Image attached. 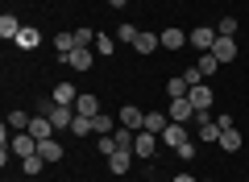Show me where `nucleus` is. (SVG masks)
I'll list each match as a JSON object with an SVG mask.
<instances>
[{
	"instance_id": "1",
	"label": "nucleus",
	"mask_w": 249,
	"mask_h": 182,
	"mask_svg": "<svg viewBox=\"0 0 249 182\" xmlns=\"http://www.w3.org/2000/svg\"><path fill=\"white\" fill-rule=\"evenodd\" d=\"M220 132H224V129H220L208 112H196V141H199V145H216V141H220Z\"/></svg>"
},
{
	"instance_id": "2",
	"label": "nucleus",
	"mask_w": 249,
	"mask_h": 182,
	"mask_svg": "<svg viewBox=\"0 0 249 182\" xmlns=\"http://www.w3.org/2000/svg\"><path fill=\"white\" fill-rule=\"evenodd\" d=\"M170 124H196V104H191V99H170Z\"/></svg>"
},
{
	"instance_id": "3",
	"label": "nucleus",
	"mask_w": 249,
	"mask_h": 182,
	"mask_svg": "<svg viewBox=\"0 0 249 182\" xmlns=\"http://www.w3.org/2000/svg\"><path fill=\"white\" fill-rule=\"evenodd\" d=\"M187 37H191V46H196L199 54H208V50L216 46V37H220V33H216V25H196Z\"/></svg>"
},
{
	"instance_id": "4",
	"label": "nucleus",
	"mask_w": 249,
	"mask_h": 182,
	"mask_svg": "<svg viewBox=\"0 0 249 182\" xmlns=\"http://www.w3.org/2000/svg\"><path fill=\"white\" fill-rule=\"evenodd\" d=\"M67 66H75V70H91V62H96V50L91 46H79V50H71V54H58Z\"/></svg>"
},
{
	"instance_id": "5",
	"label": "nucleus",
	"mask_w": 249,
	"mask_h": 182,
	"mask_svg": "<svg viewBox=\"0 0 249 182\" xmlns=\"http://www.w3.org/2000/svg\"><path fill=\"white\" fill-rule=\"evenodd\" d=\"M158 37H162V46H166V50H175V54L183 50V46H191V37H187L183 29H178V25H170V29H162Z\"/></svg>"
},
{
	"instance_id": "6",
	"label": "nucleus",
	"mask_w": 249,
	"mask_h": 182,
	"mask_svg": "<svg viewBox=\"0 0 249 182\" xmlns=\"http://www.w3.org/2000/svg\"><path fill=\"white\" fill-rule=\"evenodd\" d=\"M187 99L196 104V112H208L216 96H212V87H208V83H199V87H191V91H187Z\"/></svg>"
},
{
	"instance_id": "7",
	"label": "nucleus",
	"mask_w": 249,
	"mask_h": 182,
	"mask_svg": "<svg viewBox=\"0 0 249 182\" xmlns=\"http://www.w3.org/2000/svg\"><path fill=\"white\" fill-rule=\"evenodd\" d=\"M154 149H158V137L142 129V132H137V137H133V157H150Z\"/></svg>"
},
{
	"instance_id": "8",
	"label": "nucleus",
	"mask_w": 249,
	"mask_h": 182,
	"mask_svg": "<svg viewBox=\"0 0 249 182\" xmlns=\"http://www.w3.org/2000/svg\"><path fill=\"white\" fill-rule=\"evenodd\" d=\"M116 120H121L124 129H133V132H142L145 116H142V108H133V104H124V108H121V116H116Z\"/></svg>"
},
{
	"instance_id": "9",
	"label": "nucleus",
	"mask_w": 249,
	"mask_h": 182,
	"mask_svg": "<svg viewBox=\"0 0 249 182\" xmlns=\"http://www.w3.org/2000/svg\"><path fill=\"white\" fill-rule=\"evenodd\" d=\"M212 54H216V62H232L237 58V37H216Z\"/></svg>"
},
{
	"instance_id": "10",
	"label": "nucleus",
	"mask_w": 249,
	"mask_h": 182,
	"mask_svg": "<svg viewBox=\"0 0 249 182\" xmlns=\"http://www.w3.org/2000/svg\"><path fill=\"white\" fill-rule=\"evenodd\" d=\"M129 165H133V149H116V153L108 157V170L112 174H129Z\"/></svg>"
},
{
	"instance_id": "11",
	"label": "nucleus",
	"mask_w": 249,
	"mask_h": 182,
	"mask_svg": "<svg viewBox=\"0 0 249 182\" xmlns=\"http://www.w3.org/2000/svg\"><path fill=\"white\" fill-rule=\"evenodd\" d=\"M116 124H121V120H112L108 112H96V116H91V132H100V137H112Z\"/></svg>"
},
{
	"instance_id": "12",
	"label": "nucleus",
	"mask_w": 249,
	"mask_h": 182,
	"mask_svg": "<svg viewBox=\"0 0 249 182\" xmlns=\"http://www.w3.org/2000/svg\"><path fill=\"white\" fill-rule=\"evenodd\" d=\"M216 145H220L224 153H237V149H241V129H237V124H229V129L220 132V141H216Z\"/></svg>"
},
{
	"instance_id": "13",
	"label": "nucleus",
	"mask_w": 249,
	"mask_h": 182,
	"mask_svg": "<svg viewBox=\"0 0 249 182\" xmlns=\"http://www.w3.org/2000/svg\"><path fill=\"white\" fill-rule=\"evenodd\" d=\"M166 124H170L166 112H145V124H142V129L154 132V137H162V132H166Z\"/></svg>"
},
{
	"instance_id": "14",
	"label": "nucleus",
	"mask_w": 249,
	"mask_h": 182,
	"mask_svg": "<svg viewBox=\"0 0 249 182\" xmlns=\"http://www.w3.org/2000/svg\"><path fill=\"white\" fill-rule=\"evenodd\" d=\"M158 46H162V37L150 33V29H142V33H137V42H133V50H137V54H154Z\"/></svg>"
},
{
	"instance_id": "15",
	"label": "nucleus",
	"mask_w": 249,
	"mask_h": 182,
	"mask_svg": "<svg viewBox=\"0 0 249 182\" xmlns=\"http://www.w3.org/2000/svg\"><path fill=\"white\" fill-rule=\"evenodd\" d=\"M21 29H25V25H21V21L13 17V13H4V17H0V37H4V42H17V33H21Z\"/></svg>"
},
{
	"instance_id": "16",
	"label": "nucleus",
	"mask_w": 249,
	"mask_h": 182,
	"mask_svg": "<svg viewBox=\"0 0 249 182\" xmlns=\"http://www.w3.org/2000/svg\"><path fill=\"white\" fill-rule=\"evenodd\" d=\"M50 99H54V104H71V108H75V99H79V91H75V83H58V87L50 91Z\"/></svg>"
},
{
	"instance_id": "17",
	"label": "nucleus",
	"mask_w": 249,
	"mask_h": 182,
	"mask_svg": "<svg viewBox=\"0 0 249 182\" xmlns=\"http://www.w3.org/2000/svg\"><path fill=\"white\" fill-rule=\"evenodd\" d=\"M37 153H42V157H46V165H50V162H62V153H67V149H62L58 141L50 137V141H42V145H37Z\"/></svg>"
},
{
	"instance_id": "18",
	"label": "nucleus",
	"mask_w": 249,
	"mask_h": 182,
	"mask_svg": "<svg viewBox=\"0 0 249 182\" xmlns=\"http://www.w3.org/2000/svg\"><path fill=\"white\" fill-rule=\"evenodd\" d=\"M75 112H79V116H96L100 112V99L91 96V91H83V96L75 99Z\"/></svg>"
},
{
	"instance_id": "19",
	"label": "nucleus",
	"mask_w": 249,
	"mask_h": 182,
	"mask_svg": "<svg viewBox=\"0 0 249 182\" xmlns=\"http://www.w3.org/2000/svg\"><path fill=\"white\" fill-rule=\"evenodd\" d=\"M162 141H166L170 149H178L183 141H191V137H187V129H183V124H166V132H162Z\"/></svg>"
},
{
	"instance_id": "20",
	"label": "nucleus",
	"mask_w": 249,
	"mask_h": 182,
	"mask_svg": "<svg viewBox=\"0 0 249 182\" xmlns=\"http://www.w3.org/2000/svg\"><path fill=\"white\" fill-rule=\"evenodd\" d=\"M54 50H58V54H71V50H79V42H75V33H71V29L54 33Z\"/></svg>"
},
{
	"instance_id": "21",
	"label": "nucleus",
	"mask_w": 249,
	"mask_h": 182,
	"mask_svg": "<svg viewBox=\"0 0 249 182\" xmlns=\"http://www.w3.org/2000/svg\"><path fill=\"white\" fill-rule=\"evenodd\" d=\"M42 165H46V157H42V153L21 157V170H25V178H37V174H42Z\"/></svg>"
},
{
	"instance_id": "22",
	"label": "nucleus",
	"mask_w": 249,
	"mask_h": 182,
	"mask_svg": "<svg viewBox=\"0 0 249 182\" xmlns=\"http://www.w3.org/2000/svg\"><path fill=\"white\" fill-rule=\"evenodd\" d=\"M37 42H42V33H37L34 25H25V29H21V33H17V46H21V50H34Z\"/></svg>"
},
{
	"instance_id": "23",
	"label": "nucleus",
	"mask_w": 249,
	"mask_h": 182,
	"mask_svg": "<svg viewBox=\"0 0 249 182\" xmlns=\"http://www.w3.org/2000/svg\"><path fill=\"white\" fill-rule=\"evenodd\" d=\"M187 91H191V87H187V79H183V75H175V79L166 83V96H170V99H183Z\"/></svg>"
},
{
	"instance_id": "24",
	"label": "nucleus",
	"mask_w": 249,
	"mask_h": 182,
	"mask_svg": "<svg viewBox=\"0 0 249 182\" xmlns=\"http://www.w3.org/2000/svg\"><path fill=\"white\" fill-rule=\"evenodd\" d=\"M237 29H241L237 17H220V21H216V33H220V37H237Z\"/></svg>"
},
{
	"instance_id": "25",
	"label": "nucleus",
	"mask_w": 249,
	"mask_h": 182,
	"mask_svg": "<svg viewBox=\"0 0 249 182\" xmlns=\"http://www.w3.org/2000/svg\"><path fill=\"white\" fill-rule=\"evenodd\" d=\"M91 50H96V54H104V58H112V54H116V37L100 33V37H96V46H91Z\"/></svg>"
},
{
	"instance_id": "26",
	"label": "nucleus",
	"mask_w": 249,
	"mask_h": 182,
	"mask_svg": "<svg viewBox=\"0 0 249 182\" xmlns=\"http://www.w3.org/2000/svg\"><path fill=\"white\" fill-rule=\"evenodd\" d=\"M133 137H137V132H133V129H124V124H121V129L112 132V141H116V149H133Z\"/></svg>"
},
{
	"instance_id": "27",
	"label": "nucleus",
	"mask_w": 249,
	"mask_h": 182,
	"mask_svg": "<svg viewBox=\"0 0 249 182\" xmlns=\"http://www.w3.org/2000/svg\"><path fill=\"white\" fill-rule=\"evenodd\" d=\"M137 33H142L137 25H116V42H124V46H133V42H137Z\"/></svg>"
},
{
	"instance_id": "28",
	"label": "nucleus",
	"mask_w": 249,
	"mask_h": 182,
	"mask_svg": "<svg viewBox=\"0 0 249 182\" xmlns=\"http://www.w3.org/2000/svg\"><path fill=\"white\" fill-rule=\"evenodd\" d=\"M71 132H75V137H88V132H91V116H79V112H75V120H71Z\"/></svg>"
},
{
	"instance_id": "29",
	"label": "nucleus",
	"mask_w": 249,
	"mask_h": 182,
	"mask_svg": "<svg viewBox=\"0 0 249 182\" xmlns=\"http://www.w3.org/2000/svg\"><path fill=\"white\" fill-rule=\"evenodd\" d=\"M196 66H199V70H204V79H212V75H216V66H220V62H216V54H212V50H208V54H204V58H199V62H196Z\"/></svg>"
},
{
	"instance_id": "30",
	"label": "nucleus",
	"mask_w": 249,
	"mask_h": 182,
	"mask_svg": "<svg viewBox=\"0 0 249 182\" xmlns=\"http://www.w3.org/2000/svg\"><path fill=\"white\" fill-rule=\"evenodd\" d=\"M9 129H13V132H25V129H29V116H25V112H9Z\"/></svg>"
},
{
	"instance_id": "31",
	"label": "nucleus",
	"mask_w": 249,
	"mask_h": 182,
	"mask_svg": "<svg viewBox=\"0 0 249 182\" xmlns=\"http://www.w3.org/2000/svg\"><path fill=\"white\" fill-rule=\"evenodd\" d=\"M196 149H199V141H183V145H178L175 153L183 157V162H196Z\"/></svg>"
},
{
	"instance_id": "32",
	"label": "nucleus",
	"mask_w": 249,
	"mask_h": 182,
	"mask_svg": "<svg viewBox=\"0 0 249 182\" xmlns=\"http://www.w3.org/2000/svg\"><path fill=\"white\" fill-rule=\"evenodd\" d=\"M183 79H187V87H199V83H208L199 66H187V70H183Z\"/></svg>"
},
{
	"instance_id": "33",
	"label": "nucleus",
	"mask_w": 249,
	"mask_h": 182,
	"mask_svg": "<svg viewBox=\"0 0 249 182\" xmlns=\"http://www.w3.org/2000/svg\"><path fill=\"white\" fill-rule=\"evenodd\" d=\"M96 37L100 33H91V29H83V25L75 29V42H79V46H96Z\"/></svg>"
},
{
	"instance_id": "34",
	"label": "nucleus",
	"mask_w": 249,
	"mask_h": 182,
	"mask_svg": "<svg viewBox=\"0 0 249 182\" xmlns=\"http://www.w3.org/2000/svg\"><path fill=\"white\" fill-rule=\"evenodd\" d=\"M100 153L112 157V153H116V141H112V137H100Z\"/></svg>"
},
{
	"instance_id": "35",
	"label": "nucleus",
	"mask_w": 249,
	"mask_h": 182,
	"mask_svg": "<svg viewBox=\"0 0 249 182\" xmlns=\"http://www.w3.org/2000/svg\"><path fill=\"white\" fill-rule=\"evenodd\" d=\"M175 182H199V178H191V174H178V178Z\"/></svg>"
},
{
	"instance_id": "36",
	"label": "nucleus",
	"mask_w": 249,
	"mask_h": 182,
	"mask_svg": "<svg viewBox=\"0 0 249 182\" xmlns=\"http://www.w3.org/2000/svg\"><path fill=\"white\" fill-rule=\"evenodd\" d=\"M108 4H112V9H124V4H129V0H108Z\"/></svg>"
},
{
	"instance_id": "37",
	"label": "nucleus",
	"mask_w": 249,
	"mask_h": 182,
	"mask_svg": "<svg viewBox=\"0 0 249 182\" xmlns=\"http://www.w3.org/2000/svg\"><path fill=\"white\" fill-rule=\"evenodd\" d=\"M21 182H29V178H21Z\"/></svg>"
},
{
	"instance_id": "38",
	"label": "nucleus",
	"mask_w": 249,
	"mask_h": 182,
	"mask_svg": "<svg viewBox=\"0 0 249 182\" xmlns=\"http://www.w3.org/2000/svg\"><path fill=\"white\" fill-rule=\"evenodd\" d=\"M204 182H212V178H204Z\"/></svg>"
}]
</instances>
